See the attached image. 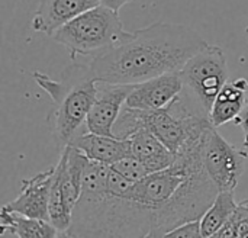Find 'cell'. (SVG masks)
Listing matches in <instances>:
<instances>
[{
	"label": "cell",
	"instance_id": "6da1fadb",
	"mask_svg": "<svg viewBox=\"0 0 248 238\" xmlns=\"http://www.w3.org/2000/svg\"><path fill=\"white\" fill-rule=\"evenodd\" d=\"M206 45L208 42L186 25L157 22L128 32L119 44L93 57L90 65L97 81L138 84L180 71Z\"/></svg>",
	"mask_w": 248,
	"mask_h": 238
},
{
	"label": "cell",
	"instance_id": "7a4b0ae2",
	"mask_svg": "<svg viewBox=\"0 0 248 238\" xmlns=\"http://www.w3.org/2000/svg\"><path fill=\"white\" fill-rule=\"evenodd\" d=\"M202 143L203 137L179 153L170 167L148 175L129 189V196L154 215L155 231L150 238H163L179 225L201 220L219 193L203 166Z\"/></svg>",
	"mask_w": 248,
	"mask_h": 238
},
{
	"label": "cell",
	"instance_id": "3957f363",
	"mask_svg": "<svg viewBox=\"0 0 248 238\" xmlns=\"http://www.w3.org/2000/svg\"><path fill=\"white\" fill-rule=\"evenodd\" d=\"M109 170L89 160L68 233L77 238H150L155 231L153 212L131 198L129 190L110 192Z\"/></svg>",
	"mask_w": 248,
	"mask_h": 238
},
{
	"label": "cell",
	"instance_id": "277c9868",
	"mask_svg": "<svg viewBox=\"0 0 248 238\" xmlns=\"http://www.w3.org/2000/svg\"><path fill=\"white\" fill-rule=\"evenodd\" d=\"M32 77L54 102L49 121L58 147L64 150L87 131L86 119L96 100L99 81L92 65L77 63V60L64 68L60 80H54L41 71H35Z\"/></svg>",
	"mask_w": 248,
	"mask_h": 238
},
{
	"label": "cell",
	"instance_id": "5b68a950",
	"mask_svg": "<svg viewBox=\"0 0 248 238\" xmlns=\"http://www.w3.org/2000/svg\"><path fill=\"white\" fill-rule=\"evenodd\" d=\"M211 127L209 118L185 103L180 95L167 108L157 111L124 106L113 127V135L119 140H128L135 132L148 129L177 156L198 143Z\"/></svg>",
	"mask_w": 248,
	"mask_h": 238
},
{
	"label": "cell",
	"instance_id": "8992f818",
	"mask_svg": "<svg viewBox=\"0 0 248 238\" xmlns=\"http://www.w3.org/2000/svg\"><path fill=\"white\" fill-rule=\"evenodd\" d=\"M126 33L119 13L99 4L64 25L51 38L68 51L71 61H76L77 57H96L110 49Z\"/></svg>",
	"mask_w": 248,
	"mask_h": 238
},
{
	"label": "cell",
	"instance_id": "52a82bcc",
	"mask_svg": "<svg viewBox=\"0 0 248 238\" xmlns=\"http://www.w3.org/2000/svg\"><path fill=\"white\" fill-rule=\"evenodd\" d=\"M180 76L190 106L209 118L215 99L228 81V64L224 49L208 44L185 64Z\"/></svg>",
	"mask_w": 248,
	"mask_h": 238
},
{
	"label": "cell",
	"instance_id": "ba28073f",
	"mask_svg": "<svg viewBox=\"0 0 248 238\" xmlns=\"http://www.w3.org/2000/svg\"><path fill=\"white\" fill-rule=\"evenodd\" d=\"M248 154L230 144L215 127L206 129L202 143V160L206 173L219 192L235 190L246 170Z\"/></svg>",
	"mask_w": 248,
	"mask_h": 238
},
{
	"label": "cell",
	"instance_id": "9c48e42d",
	"mask_svg": "<svg viewBox=\"0 0 248 238\" xmlns=\"http://www.w3.org/2000/svg\"><path fill=\"white\" fill-rule=\"evenodd\" d=\"M134 84L97 83L96 100L87 115L86 128L89 132L99 135H113V127L126 103Z\"/></svg>",
	"mask_w": 248,
	"mask_h": 238
},
{
	"label": "cell",
	"instance_id": "30bf717a",
	"mask_svg": "<svg viewBox=\"0 0 248 238\" xmlns=\"http://www.w3.org/2000/svg\"><path fill=\"white\" fill-rule=\"evenodd\" d=\"M183 92L180 71L167 73L147 81L134 84L125 106L141 111H157L167 108Z\"/></svg>",
	"mask_w": 248,
	"mask_h": 238
},
{
	"label": "cell",
	"instance_id": "8fae6325",
	"mask_svg": "<svg viewBox=\"0 0 248 238\" xmlns=\"http://www.w3.org/2000/svg\"><path fill=\"white\" fill-rule=\"evenodd\" d=\"M54 173H55V166L32 176L31 179L22 180L20 193L17 195V198L6 204L3 208L28 218L49 221L48 205L51 198Z\"/></svg>",
	"mask_w": 248,
	"mask_h": 238
},
{
	"label": "cell",
	"instance_id": "7c38bea8",
	"mask_svg": "<svg viewBox=\"0 0 248 238\" xmlns=\"http://www.w3.org/2000/svg\"><path fill=\"white\" fill-rule=\"evenodd\" d=\"M99 4V0H39L31 26L35 32L52 36L64 25Z\"/></svg>",
	"mask_w": 248,
	"mask_h": 238
},
{
	"label": "cell",
	"instance_id": "4fadbf2b",
	"mask_svg": "<svg viewBox=\"0 0 248 238\" xmlns=\"http://www.w3.org/2000/svg\"><path fill=\"white\" fill-rule=\"evenodd\" d=\"M71 145L78 148L89 160L109 167L132 154L129 140H119L116 137L99 135L89 131L78 135Z\"/></svg>",
	"mask_w": 248,
	"mask_h": 238
},
{
	"label": "cell",
	"instance_id": "5bb4252c",
	"mask_svg": "<svg viewBox=\"0 0 248 238\" xmlns=\"http://www.w3.org/2000/svg\"><path fill=\"white\" fill-rule=\"evenodd\" d=\"M248 80L244 77L227 81L218 97L214 102V106L209 112V121L212 127L218 128L231 121H235L246 103H247Z\"/></svg>",
	"mask_w": 248,
	"mask_h": 238
},
{
	"label": "cell",
	"instance_id": "9a60e30c",
	"mask_svg": "<svg viewBox=\"0 0 248 238\" xmlns=\"http://www.w3.org/2000/svg\"><path fill=\"white\" fill-rule=\"evenodd\" d=\"M128 140L131 141L132 156L137 157L150 173L164 170L176 161L177 156L148 129H141Z\"/></svg>",
	"mask_w": 248,
	"mask_h": 238
},
{
	"label": "cell",
	"instance_id": "2e32d148",
	"mask_svg": "<svg viewBox=\"0 0 248 238\" xmlns=\"http://www.w3.org/2000/svg\"><path fill=\"white\" fill-rule=\"evenodd\" d=\"M0 233L10 231L17 238H58V230L45 220L28 218L1 208Z\"/></svg>",
	"mask_w": 248,
	"mask_h": 238
},
{
	"label": "cell",
	"instance_id": "e0dca14e",
	"mask_svg": "<svg viewBox=\"0 0 248 238\" xmlns=\"http://www.w3.org/2000/svg\"><path fill=\"white\" fill-rule=\"evenodd\" d=\"M238 204L234 198V190H222L217 195L212 205L201 218V230L205 238L214 236L235 212Z\"/></svg>",
	"mask_w": 248,
	"mask_h": 238
},
{
	"label": "cell",
	"instance_id": "ac0fdd59",
	"mask_svg": "<svg viewBox=\"0 0 248 238\" xmlns=\"http://www.w3.org/2000/svg\"><path fill=\"white\" fill-rule=\"evenodd\" d=\"M248 230V201L238 204L234 215L209 238H238Z\"/></svg>",
	"mask_w": 248,
	"mask_h": 238
},
{
	"label": "cell",
	"instance_id": "d6986e66",
	"mask_svg": "<svg viewBox=\"0 0 248 238\" xmlns=\"http://www.w3.org/2000/svg\"><path fill=\"white\" fill-rule=\"evenodd\" d=\"M110 167L115 172H118L121 176H124L126 180L132 182V183H137V182L145 179L148 175H151L147 170V167L137 157H134L132 154L128 156V157H125V159H122V160H119V161H116Z\"/></svg>",
	"mask_w": 248,
	"mask_h": 238
},
{
	"label": "cell",
	"instance_id": "ffe728a7",
	"mask_svg": "<svg viewBox=\"0 0 248 238\" xmlns=\"http://www.w3.org/2000/svg\"><path fill=\"white\" fill-rule=\"evenodd\" d=\"M163 238H205L201 230V220L186 222L166 233Z\"/></svg>",
	"mask_w": 248,
	"mask_h": 238
},
{
	"label": "cell",
	"instance_id": "44dd1931",
	"mask_svg": "<svg viewBox=\"0 0 248 238\" xmlns=\"http://www.w3.org/2000/svg\"><path fill=\"white\" fill-rule=\"evenodd\" d=\"M237 125H240L243 128V132H244V147L248 148V100L241 112V115L234 121Z\"/></svg>",
	"mask_w": 248,
	"mask_h": 238
},
{
	"label": "cell",
	"instance_id": "7402d4cb",
	"mask_svg": "<svg viewBox=\"0 0 248 238\" xmlns=\"http://www.w3.org/2000/svg\"><path fill=\"white\" fill-rule=\"evenodd\" d=\"M99 1H100L102 6H106V7L112 9V10L119 12V9H121L122 6H125L126 3H129V1H132V0H99Z\"/></svg>",
	"mask_w": 248,
	"mask_h": 238
},
{
	"label": "cell",
	"instance_id": "603a6c76",
	"mask_svg": "<svg viewBox=\"0 0 248 238\" xmlns=\"http://www.w3.org/2000/svg\"><path fill=\"white\" fill-rule=\"evenodd\" d=\"M58 238H77L76 236L70 234L68 231H62V233H58Z\"/></svg>",
	"mask_w": 248,
	"mask_h": 238
},
{
	"label": "cell",
	"instance_id": "cb8c5ba5",
	"mask_svg": "<svg viewBox=\"0 0 248 238\" xmlns=\"http://www.w3.org/2000/svg\"><path fill=\"white\" fill-rule=\"evenodd\" d=\"M238 238H248V230L247 231H244V233H243V234H241Z\"/></svg>",
	"mask_w": 248,
	"mask_h": 238
},
{
	"label": "cell",
	"instance_id": "d4e9b609",
	"mask_svg": "<svg viewBox=\"0 0 248 238\" xmlns=\"http://www.w3.org/2000/svg\"><path fill=\"white\" fill-rule=\"evenodd\" d=\"M246 33H247V39H248V25H247V28H246Z\"/></svg>",
	"mask_w": 248,
	"mask_h": 238
}]
</instances>
